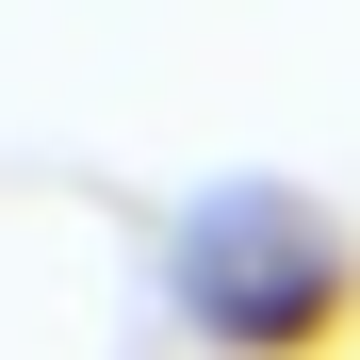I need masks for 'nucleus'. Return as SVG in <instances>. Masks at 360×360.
Returning <instances> with one entry per match:
<instances>
[{"label": "nucleus", "mask_w": 360, "mask_h": 360, "mask_svg": "<svg viewBox=\"0 0 360 360\" xmlns=\"http://www.w3.org/2000/svg\"><path fill=\"white\" fill-rule=\"evenodd\" d=\"M180 328L229 344V360H328L360 328V246L311 213V197H278V180H246V197H197L180 213Z\"/></svg>", "instance_id": "1"}]
</instances>
